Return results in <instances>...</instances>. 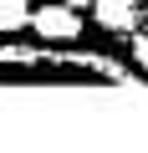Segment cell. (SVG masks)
<instances>
[{
  "mask_svg": "<svg viewBox=\"0 0 148 153\" xmlns=\"http://www.w3.org/2000/svg\"><path fill=\"white\" fill-rule=\"evenodd\" d=\"M138 76L123 71L112 56L87 51H31L5 46L0 51V87H133Z\"/></svg>",
  "mask_w": 148,
  "mask_h": 153,
  "instance_id": "obj_1",
  "label": "cell"
},
{
  "mask_svg": "<svg viewBox=\"0 0 148 153\" xmlns=\"http://www.w3.org/2000/svg\"><path fill=\"white\" fill-rule=\"evenodd\" d=\"M31 31H36L41 41H51V46H77V41H82V16H77V5L51 0V5L31 10Z\"/></svg>",
  "mask_w": 148,
  "mask_h": 153,
  "instance_id": "obj_2",
  "label": "cell"
},
{
  "mask_svg": "<svg viewBox=\"0 0 148 153\" xmlns=\"http://www.w3.org/2000/svg\"><path fill=\"white\" fill-rule=\"evenodd\" d=\"M92 21L107 36H133L138 31V0H92Z\"/></svg>",
  "mask_w": 148,
  "mask_h": 153,
  "instance_id": "obj_3",
  "label": "cell"
},
{
  "mask_svg": "<svg viewBox=\"0 0 148 153\" xmlns=\"http://www.w3.org/2000/svg\"><path fill=\"white\" fill-rule=\"evenodd\" d=\"M21 26H31V0H0V31H21Z\"/></svg>",
  "mask_w": 148,
  "mask_h": 153,
  "instance_id": "obj_4",
  "label": "cell"
},
{
  "mask_svg": "<svg viewBox=\"0 0 148 153\" xmlns=\"http://www.w3.org/2000/svg\"><path fill=\"white\" fill-rule=\"evenodd\" d=\"M133 61L143 66V76H148V31L143 36H133Z\"/></svg>",
  "mask_w": 148,
  "mask_h": 153,
  "instance_id": "obj_5",
  "label": "cell"
},
{
  "mask_svg": "<svg viewBox=\"0 0 148 153\" xmlns=\"http://www.w3.org/2000/svg\"><path fill=\"white\" fill-rule=\"evenodd\" d=\"M61 5H77V10H87V5H92V0H61Z\"/></svg>",
  "mask_w": 148,
  "mask_h": 153,
  "instance_id": "obj_6",
  "label": "cell"
}]
</instances>
